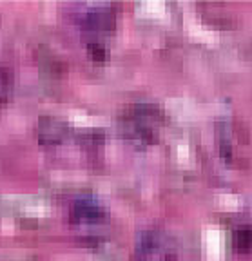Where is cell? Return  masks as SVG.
<instances>
[{"label": "cell", "mask_w": 252, "mask_h": 261, "mask_svg": "<svg viewBox=\"0 0 252 261\" xmlns=\"http://www.w3.org/2000/svg\"><path fill=\"white\" fill-rule=\"evenodd\" d=\"M87 51H89L91 58L96 62H104L107 58V51L102 44H98V42H89L87 44Z\"/></svg>", "instance_id": "cell-9"}, {"label": "cell", "mask_w": 252, "mask_h": 261, "mask_svg": "<svg viewBox=\"0 0 252 261\" xmlns=\"http://www.w3.org/2000/svg\"><path fill=\"white\" fill-rule=\"evenodd\" d=\"M69 220L73 225L87 227V225H98L107 220V211L100 201L91 196H80L71 203Z\"/></svg>", "instance_id": "cell-3"}, {"label": "cell", "mask_w": 252, "mask_h": 261, "mask_svg": "<svg viewBox=\"0 0 252 261\" xmlns=\"http://www.w3.org/2000/svg\"><path fill=\"white\" fill-rule=\"evenodd\" d=\"M82 25L86 29V33L91 35H104V33L113 31L114 28V16L109 9L94 8L89 9L87 13H84L80 18Z\"/></svg>", "instance_id": "cell-5"}, {"label": "cell", "mask_w": 252, "mask_h": 261, "mask_svg": "<svg viewBox=\"0 0 252 261\" xmlns=\"http://www.w3.org/2000/svg\"><path fill=\"white\" fill-rule=\"evenodd\" d=\"M232 247L240 254L252 252V227L250 225L240 227L236 232H234V236H232Z\"/></svg>", "instance_id": "cell-6"}, {"label": "cell", "mask_w": 252, "mask_h": 261, "mask_svg": "<svg viewBox=\"0 0 252 261\" xmlns=\"http://www.w3.org/2000/svg\"><path fill=\"white\" fill-rule=\"evenodd\" d=\"M156 111L153 107H134L122 118L123 135L140 145H149L156 142V129L153 127Z\"/></svg>", "instance_id": "cell-1"}, {"label": "cell", "mask_w": 252, "mask_h": 261, "mask_svg": "<svg viewBox=\"0 0 252 261\" xmlns=\"http://www.w3.org/2000/svg\"><path fill=\"white\" fill-rule=\"evenodd\" d=\"M37 136L42 145H58L67 136V123L55 116H42L37 123Z\"/></svg>", "instance_id": "cell-4"}, {"label": "cell", "mask_w": 252, "mask_h": 261, "mask_svg": "<svg viewBox=\"0 0 252 261\" xmlns=\"http://www.w3.org/2000/svg\"><path fill=\"white\" fill-rule=\"evenodd\" d=\"M13 93V74L9 69L0 65V103H4L9 100Z\"/></svg>", "instance_id": "cell-7"}, {"label": "cell", "mask_w": 252, "mask_h": 261, "mask_svg": "<svg viewBox=\"0 0 252 261\" xmlns=\"http://www.w3.org/2000/svg\"><path fill=\"white\" fill-rule=\"evenodd\" d=\"M80 138L86 145L94 147V145H100V143L104 142V133L102 130H89V133H82V135L78 136V140Z\"/></svg>", "instance_id": "cell-8"}, {"label": "cell", "mask_w": 252, "mask_h": 261, "mask_svg": "<svg viewBox=\"0 0 252 261\" xmlns=\"http://www.w3.org/2000/svg\"><path fill=\"white\" fill-rule=\"evenodd\" d=\"M134 261H176L174 247L163 232L150 230L140 238L134 250Z\"/></svg>", "instance_id": "cell-2"}]
</instances>
